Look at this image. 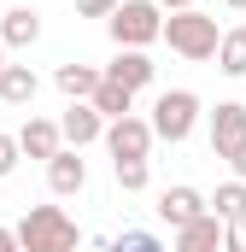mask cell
Instances as JSON below:
<instances>
[{
	"label": "cell",
	"instance_id": "cell-25",
	"mask_svg": "<svg viewBox=\"0 0 246 252\" xmlns=\"http://www.w3.org/2000/svg\"><path fill=\"white\" fill-rule=\"evenodd\" d=\"M158 6H164V12H187L193 0H158Z\"/></svg>",
	"mask_w": 246,
	"mask_h": 252
},
{
	"label": "cell",
	"instance_id": "cell-28",
	"mask_svg": "<svg viewBox=\"0 0 246 252\" xmlns=\"http://www.w3.org/2000/svg\"><path fill=\"white\" fill-rule=\"evenodd\" d=\"M0 70H6V41H0Z\"/></svg>",
	"mask_w": 246,
	"mask_h": 252
},
{
	"label": "cell",
	"instance_id": "cell-17",
	"mask_svg": "<svg viewBox=\"0 0 246 252\" xmlns=\"http://www.w3.org/2000/svg\"><path fill=\"white\" fill-rule=\"evenodd\" d=\"M211 211H217L223 223H246V182H241V176L217 188V199H211Z\"/></svg>",
	"mask_w": 246,
	"mask_h": 252
},
{
	"label": "cell",
	"instance_id": "cell-11",
	"mask_svg": "<svg viewBox=\"0 0 246 252\" xmlns=\"http://www.w3.org/2000/svg\"><path fill=\"white\" fill-rule=\"evenodd\" d=\"M153 70H158V64L147 59L141 47H118V59L106 64V76H112V82H123L129 94H135V88H147V82H153Z\"/></svg>",
	"mask_w": 246,
	"mask_h": 252
},
{
	"label": "cell",
	"instance_id": "cell-22",
	"mask_svg": "<svg viewBox=\"0 0 246 252\" xmlns=\"http://www.w3.org/2000/svg\"><path fill=\"white\" fill-rule=\"evenodd\" d=\"M123 0H76V18H112Z\"/></svg>",
	"mask_w": 246,
	"mask_h": 252
},
{
	"label": "cell",
	"instance_id": "cell-27",
	"mask_svg": "<svg viewBox=\"0 0 246 252\" xmlns=\"http://www.w3.org/2000/svg\"><path fill=\"white\" fill-rule=\"evenodd\" d=\"M223 6H235V12H246V0H223Z\"/></svg>",
	"mask_w": 246,
	"mask_h": 252
},
{
	"label": "cell",
	"instance_id": "cell-13",
	"mask_svg": "<svg viewBox=\"0 0 246 252\" xmlns=\"http://www.w3.org/2000/svg\"><path fill=\"white\" fill-rule=\"evenodd\" d=\"M47 188L59 193V199L88 188V164L76 158V147H70V153H59V158H47Z\"/></svg>",
	"mask_w": 246,
	"mask_h": 252
},
{
	"label": "cell",
	"instance_id": "cell-1",
	"mask_svg": "<svg viewBox=\"0 0 246 252\" xmlns=\"http://www.w3.org/2000/svg\"><path fill=\"white\" fill-rule=\"evenodd\" d=\"M82 229L64 217V205H30L18 223V247L24 252H76Z\"/></svg>",
	"mask_w": 246,
	"mask_h": 252
},
{
	"label": "cell",
	"instance_id": "cell-4",
	"mask_svg": "<svg viewBox=\"0 0 246 252\" xmlns=\"http://www.w3.org/2000/svg\"><path fill=\"white\" fill-rule=\"evenodd\" d=\"M199 124V94L193 88H164L153 100V135L158 141H187Z\"/></svg>",
	"mask_w": 246,
	"mask_h": 252
},
{
	"label": "cell",
	"instance_id": "cell-29",
	"mask_svg": "<svg viewBox=\"0 0 246 252\" xmlns=\"http://www.w3.org/2000/svg\"><path fill=\"white\" fill-rule=\"evenodd\" d=\"M0 24H6V12H0Z\"/></svg>",
	"mask_w": 246,
	"mask_h": 252
},
{
	"label": "cell",
	"instance_id": "cell-18",
	"mask_svg": "<svg viewBox=\"0 0 246 252\" xmlns=\"http://www.w3.org/2000/svg\"><path fill=\"white\" fill-rule=\"evenodd\" d=\"M217 70H223V76H246V30H223Z\"/></svg>",
	"mask_w": 246,
	"mask_h": 252
},
{
	"label": "cell",
	"instance_id": "cell-15",
	"mask_svg": "<svg viewBox=\"0 0 246 252\" xmlns=\"http://www.w3.org/2000/svg\"><path fill=\"white\" fill-rule=\"evenodd\" d=\"M35 88H41V76H35L30 64H6V70H0V100H6V106H30Z\"/></svg>",
	"mask_w": 246,
	"mask_h": 252
},
{
	"label": "cell",
	"instance_id": "cell-26",
	"mask_svg": "<svg viewBox=\"0 0 246 252\" xmlns=\"http://www.w3.org/2000/svg\"><path fill=\"white\" fill-rule=\"evenodd\" d=\"M235 176H241V182H246V153H241V158H235Z\"/></svg>",
	"mask_w": 246,
	"mask_h": 252
},
{
	"label": "cell",
	"instance_id": "cell-16",
	"mask_svg": "<svg viewBox=\"0 0 246 252\" xmlns=\"http://www.w3.org/2000/svg\"><path fill=\"white\" fill-rule=\"evenodd\" d=\"M129 106H135V94H129L123 82H112V76H106V82H100V94H94V112H100L106 124H118V118H135Z\"/></svg>",
	"mask_w": 246,
	"mask_h": 252
},
{
	"label": "cell",
	"instance_id": "cell-8",
	"mask_svg": "<svg viewBox=\"0 0 246 252\" xmlns=\"http://www.w3.org/2000/svg\"><path fill=\"white\" fill-rule=\"evenodd\" d=\"M176 252H229V223L217 211H205L199 223L176 229Z\"/></svg>",
	"mask_w": 246,
	"mask_h": 252
},
{
	"label": "cell",
	"instance_id": "cell-14",
	"mask_svg": "<svg viewBox=\"0 0 246 252\" xmlns=\"http://www.w3.org/2000/svg\"><path fill=\"white\" fill-rule=\"evenodd\" d=\"M35 35H41V12H35V6H12L6 24H0V41H6V47H30Z\"/></svg>",
	"mask_w": 246,
	"mask_h": 252
},
{
	"label": "cell",
	"instance_id": "cell-3",
	"mask_svg": "<svg viewBox=\"0 0 246 252\" xmlns=\"http://www.w3.org/2000/svg\"><path fill=\"white\" fill-rule=\"evenodd\" d=\"M106 30L118 47H153V41H164V6L158 0H123L106 18Z\"/></svg>",
	"mask_w": 246,
	"mask_h": 252
},
{
	"label": "cell",
	"instance_id": "cell-12",
	"mask_svg": "<svg viewBox=\"0 0 246 252\" xmlns=\"http://www.w3.org/2000/svg\"><path fill=\"white\" fill-rule=\"evenodd\" d=\"M53 82H59V94L64 100H94V94H100V82H106V70H94V64H59V70H53Z\"/></svg>",
	"mask_w": 246,
	"mask_h": 252
},
{
	"label": "cell",
	"instance_id": "cell-9",
	"mask_svg": "<svg viewBox=\"0 0 246 252\" xmlns=\"http://www.w3.org/2000/svg\"><path fill=\"white\" fill-rule=\"evenodd\" d=\"M59 129H64V141H70V147H88V141H100V135H106V118L94 112V100H70V112L59 118Z\"/></svg>",
	"mask_w": 246,
	"mask_h": 252
},
{
	"label": "cell",
	"instance_id": "cell-19",
	"mask_svg": "<svg viewBox=\"0 0 246 252\" xmlns=\"http://www.w3.org/2000/svg\"><path fill=\"white\" fill-rule=\"evenodd\" d=\"M100 252H170L153 229H123L118 241H100Z\"/></svg>",
	"mask_w": 246,
	"mask_h": 252
},
{
	"label": "cell",
	"instance_id": "cell-21",
	"mask_svg": "<svg viewBox=\"0 0 246 252\" xmlns=\"http://www.w3.org/2000/svg\"><path fill=\"white\" fill-rule=\"evenodd\" d=\"M18 158H24L18 135H0V176H12V170H18Z\"/></svg>",
	"mask_w": 246,
	"mask_h": 252
},
{
	"label": "cell",
	"instance_id": "cell-5",
	"mask_svg": "<svg viewBox=\"0 0 246 252\" xmlns=\"http://www.w3.org/2000/svg\"><path fill=\"white\" fill-rule=\"evenodd\" d=\"M246 153V106L241 100H223L217 112H211V158H241Z\"/></svg>",
	"mask_w": 246,
	"mask_h": 252
},
{
	"label": "cell",
	"instance_id": "cell-20",
	"mask_svg": "<svg viewBox=\"0 0 246 252\" xmlns=\"http://www.w3.org/2000/svg\"><path fill=\"white\" fill-rule=\"evenodd\" d=\"M112 176H118L123 193H141L153 182V170H147V158H112Z\"/></svg>",
	"mask_w": 246,
	"mask_h": 252
},
{
	"label": "cell",
	"instance_id": "cell-10",
	"mask_svg": "<svg viewBox=\"0 0 246 252\" xmlns=\"http://www.w3.org/2000/svg\"><path fill=\"white\" fill-rule=\"evenodd\" d=\"M64 129L59 124H47V118H30V124L18 129V147H24V158H59L64 147Z\"/></svg>",
	"mask_w": 246,
	"mask_h": 252
},
{
	"label": "cell",
	"instance_id": "cell-23",
	"mask_svg": "<svg viewBox=\"0 0 246 252\" xmlns=\"http://www.w3.org/2000/svg\"><path fill=\"white\" fill-rule=\"evenodd\" d=\"M229 252H246V223H229Z\"/></svg>",
	"mask_w": 246,
	"mask_h": 252
},
{
	"label": "cell",
	"instance_id": "cell-6",
	"mask_svg": "<svg viewBox=\"0 0 246 252\" xmlns=\"http://www.w3.org/2000/svg\"><path fill=\"white\" fill-rule=\"evenodd\" d=\"M153 118H118V124H106V147H112V158H147L153 153Z\"/></svg>",
	"mask_w": 246,
	"mask_h": 252
},
{
	"label": "cell",
	"instance_id": "cell-24",
	"mask_svg": "<svg viewBox=\"0 0 246 252\" xmlns=\"http://www.w3.org/2000/svg\"><path fill=\"white\" fill-rule=\"evenodd\" d=\"M0 252H24L18 247V229H0Z\"/></svg>",
	"mask_w": 246,
	"mask_h": 252
},
{
	"label": "cell",
	"instance_id": "cell-7",
	"mask_svg": "<svg viewBox=\"0 0 246 252\" xmlns=\"http://www.w3.org/2000/svg\"><path fill=\"white\" fill-rule=\"evenodd\" d=\"M205 211H211V199H205L199 188H187V182H176V188H164V193H158V217H164L170 229H187V223H199Z\"/></svg>",
	"mask_w": 246,
	"mask_h": 252
},
{
	"label": "cell",
	"instance_id": "cell-2",
	"mask_svg": "<svg viewBox=\"0 0 246 252\" xmlns=\"http://www.w3.org/2000/svg\"><path fill=\"white\" fill-rule=\"evenodd\" d=\"M164 41H170V53H182V59H217V47H223V30H217V18L211 12H199V6H187V12H170L164 18Z\"/></svg>",
	"mask_w": 246,
	"mask_h": 252
}]
</instances>
